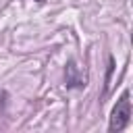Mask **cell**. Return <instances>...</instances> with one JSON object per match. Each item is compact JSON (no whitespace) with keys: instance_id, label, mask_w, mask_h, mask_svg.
<instances>
[{"instance_id":"cell-2","label":"cell","mask_w":133,"mask_h":133,"mask_svg":"<svg viewBox=\"0 0 133 133\" xmlns=\"http://www.w3.org/2000/svg\"><path fill=\"white\" fill-rule=\"evenodd\" d=\"M66 87H85V77L79 73V66L75 64V60H71L66 64Z\"/></svg>"},{"instance_id":"cell-3","label":"cell","mask_w":133,"mask_h":133,"mask_svg":"<svg viewBox=\"0 0 133 133\" xmlns=\"http://www.w3.org/2000/svg\"><path fill=\"white\" fill-rule=\"evenodd\" d=\"M35 2H46V0H35Z\"/></svg>"},{"instance_id":"cell-1","label":"cell","mask_w":133,"mask_h":133,"mask_svg":"<svg viewBox=\"0 0 133 133\" xmlns=\"http://www.w3.org/2000/svg\"><path fill=\"white\" fill-rule=\"evenodd\" d=\"M131 118V100H129V91L125 89L123 96L116 100L112 112H110V123H108V131H123L129 125Z\"/></svg>"}]
</instances>
